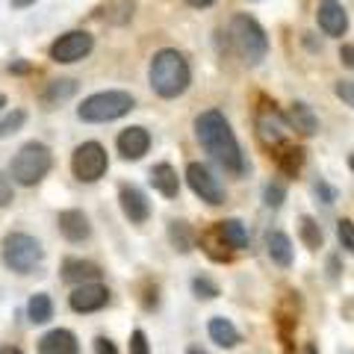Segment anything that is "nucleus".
<instances>
[{
	"label": "nucleus",
	"mask_w": 354,
	"mask_h": 354,
	"mask_svg": "<svg viewBox=\"0 0 354 354\" xmlns=\"http://www.w3.org/2000/svg\"><path fill=\"white\" fill-rule=\"evenodd\" d=\"M195 136L201 142V148L213 157L221 169L234 177H242L248 171L245 165V153H242L236 133L230 130V121L225 118L221 109H207L195 118Z\"/></svg>",
	"instance_id": "1"
},
{
	"label": "nucleus",
	"mask_w": 354,
	"mask_h": 354,
	"mask_svg": "<svg viewBox=\"0 0 354 354\" xmlns=\"http://www.w3.org/2000/svg\"><path fill=\"white\" fill-rule=\"evenodd\" d=\"M148 83L153 88V95H160L162 101H174L180 97L192 83V68L189 59L174 48H162L153 53V59L148 65Z\"/></svg>",
	"instance_id": "2"
},
{
	"label": "nucleus",
	"mask_w": 354,
	"mask_h": 354,
	"mask_svg": "<svg viewBox=\"0 0 354 354\" xmlns=\"http://www.w3.org/2000/svg\"><path fill=\"white\" fill-rule=\"evenodd\" d=\"M227 39L230 48H234L236 57L245 65H260L269 53V39H266V30L260 27L257 18H251L245 12H236L227 24Z\"/></svg>",
	"instance_id": "3"
},
{
	"label": "nucleus",
	"mask_w": 354,
	"mask_h": 354,
	"mask_svg": "<svg viewBox=\"0 0 354 354\" xmlns=\"http://www.w3.org/2000/svg\"><path fill=\"white\" fill-rule=\"evenodd\" d=\"M133 106H136V97L130 92H124V88H106V92H95L83 97V104L77 106V118L86 121V124H106V121L127 115Z\"/></svg>",
	"instance_id": "4"
},
{
	"label": "nucleus",
	"mask_w": 354,
	"mask_h": 354,
	"mask_svg": "<svg viewBox=\"0 0 354 354\" xmlns=\"http://www.w3.org/2000/svg\"><path fill=\"white\" fill-rule=\"evenodd\" d=\"M0 257H3L6 269H12L15 274H30V272H36V266H41L44 248H41V242L36 236L21 234V230H12V234L3 236Z\"/></svg>",
	"instance_id": "5"
},
{
	"label": "nucleus",
	"mask_w": 354,
	"mask_h": 354,
	"mask_svg": "<svg viewBox=\"0 0 354 354\" xmlns=\"http://www.w3.org/2000/svg\"><path fill=\"white\" fill-rule=\"evenodd\" d=\"M53 165V153L44 142H27L21 145L18 153L12 157V165H9V174L12 180L21 183V186H36L44 174L50 171Z\"/></svg>",
	"instance_id": "6"
},
{
	"label": "nucleus",
	"mask_w": 354,
	"mask_h": 354,
	"mask_svg": "<svg viewBox=\"0 0 354 354\" xmlns=\"http://www.w3.org/2000/svg\"><path fill=\"white\" fill-rule=\"evenodd\" d=\"M254 130H257V139L266 151L278 153L286 145V139H290V118L274 104L260 97V106H257V113H254Z\"/></svg>",
	"instance_id": "7"
},
{
	"label": "nucleus",
	"mask_w": 354,
	"mask_h": 354,
	"mask_svg": "<svg viewBox=\"0 0 354 354\" xmlns=\"http://www.w3.org/2000/svg\"><path fill=\"white\" fill-rule=\"evenodd\" d=\"M109 169V153L101 142H83V145H77L74 153H71V171L77 180L83 183H95L101 180Z\"/></svg>",
	"instance_id": "8"
},
{
	"label": "nucleus",
	"mask_w": 354,
	"mask_h": 354,
	"mask_svg": "<svg viewBox=\"0 0 354 354\" xmlns=\"http://www.w3.org/2000/svg\"><path fill=\"white\" fill-rule=\"evenodd\" d=\"M186 183H189V189L201 198V201H207L209 207L225 204V186H221V180L213 171H209V165L189 162L186 165Z\"/></svg>",
	"instance_id": "9"
},
{
	"label": "nucleus",
	"mask_w": 354,
	"mask_h": 354,
	"mask_svg": "<svg viewBox=\"0 0 354 354\" xmlns=\"http://www.w3.org/2000/svg\"><path fill=\"white\" fill-rule=\"evenodd\" d=\"M92 48H95V39L86 30H71L50 44V59L59 65H71V62L86 59L92 53Z\"/></svg>",
	"instance_id": "10"
},
{
	"label": "nucleus",
	"mask_w": 354,
	"mask_h": 354,
	"mask_svg": "<svg viewBox=\"0 0 354 354\" xmlns=\"http://www.w3.org/2000/svg\"><path fill=\"white\" fill-rule=\"evenodd\" d=\"M316 24L330 39H339L348 32V12L339 0H319L316 6Z\"/></svg>",
	"instance_id": "11"
},
{
	"label": "nucleus",
	"mask_w": 354,
	"mask_h": 354,
	"mask_svg": "<svg viewBox=\"0 0 354 354\" xmlns=\"http://www.w3.org/2000/svg\"><path fill=\"white\" fill-rule=\"evenodd\" d=\"M68 304L74 313H97L101 307L109 304V290L104 283H80L74 286L71 295H68Z\"/></svg>",
	"instance_id": "12"
},
{
	"label": "nucleus",
	"mask_w": 354,
	"mask_h": 354,
	"mask_svg": "<svg viewBox=\"0 0 354 354\" xmlns=\"http://www.w3.org/2000/svg\"><path fill=\"white\" fill-rule=\"evenodd\" d=\"M118 204H121V213H124L133 225H145V221L151 218V201L139 186L121 183L118 186Z\"/></svg>",
	"instance_id": "13"
},
{
	"label": "nucleus",
	"mask_w": 354,
	"mask_h": 354,
	"mask_svg": "<svg viewBox=\"0 0 354 354\" xmlns=\"http://www.w3.org/2000/svg\"><path fill=\"white\" fill-rule=\"evenodd\" d=\"M115 148L118 153L124 160H142L148 153L151 148V133L145 127H127V130H121L118 133V139H115Z\"/></svg>",
	"instance_id": "14"
},
{
	"label": "nucleus",
	"mask_w": 354,
	"mask_h": 354,
	"mask_svg": "<svg viewBox=\"0 0 354 354\" xmlns=\"http://www.w3.org/2000/svg\"><path fill=\"white\" fill-rule=\"evenodd\" d=\"M57 227L68 242H83L92 236V225H88V216L83 209H62L57 216Z\"/></svg>",
	"instance_id": "15"
},
{
	"label": "nucleus",
	"mask_w": 354,
	"mask_h": 354,
	"mask_svg": "<svg viewBox=\"0 0 354 354\" xmlns=\"http://www.w3.org/2000/svg\"><path fill=\"white\" fill-rule=\"evenodd\" d=\"M62 281L71 283V286H80V283H95L101 281V266H95L92 260H80V257H68L62 260Z\"/></svg>",
	"instance_id": "16"
},
{
	"label": "nucleus",
	"mask_w": 354,
	"mask_h": 354,
	"mask_svg": "<svg viewBox=\"0 0 354 354\" xmlns=\"http://www.w3.org/2000/svg\"><path fill=\"white\" fill-rule=\"evenodd\" d=\"M39 354H80V346L68 328H53L39 339Z\"/></svg>",
	"instance_id": "17"
},
{
	"label": "nucleus",
	"mask_w": 354,
	"mask_h": 354,
	"mask_svg": "<svg viewBox=\"0 0 354 354\" xmlns=\"http://www.w3.org/2000/svg\"><path fill=\"white\" fill-rule=\"evenodd\" d=\"M266 251H269L272 263L281 266V269H290L292 266V257H295L292 239L286 236L283 230H269V234H266Z\"/></svg>",
	"instance_id": "18"
},
{
	"label": "nucleus",
	"mask_w": 354,
	"mask_h": 354,
	"mask_svg": "<svg viewBox=\"0 0 354 354\" xmlns=\"http://www.w3.org/2000/svg\"><path fill=\"white\" fill-rule=\"evenodd\" d=\"M148 177H151V186L162 198H177V192H180V177H177L171 162H157Z\"/></svg>",
	"instance_id": "19"
},
{
	"label": "nucleus",
	"mask_w": 354,
	"mask_h": 354,
	"mask_svg": "<svg viewBox=\"0 0 354 354\" xmlns=\"http://www.w3.org/2000/svg\"><path fill=\"white\" fill-rule=\"evenodd\" d=\"M286 118H290V127L298 130L301 136H316V133H319V115L313 113V106L304 104V101L290 104V113H286Z\"/></svg>",
	"instance_id": "20"
},
{
	"label": "nucleus",
	"mask_w": 354,
	"mask_h": 354,
	"mask_svg": "<svg viewBox=\"0 0 354 354\" xmlns=\"http://www.w3.org/2000/svg\"><path fill=\"white\" fill-rule=\"evenodd\" d=\"M213 230H216L218 239L225 242V245H227L230 251H242V248H248V230H245V225H242L239 218L216 221Z\"/></svg>",
	"instance_id": "21"
},
{
	"label": "nucleus",
	"mask_w": 354,
	"mask_h": 354,
	"mask_svg": "<svg viewBox=\"0 0 354 354\" xmlns=\"http://www.w3.org/2000/svg\"><path fill=\"white\" fill-rule=\"evenodd\" d=\"M207 334L221 348H234V346H239V342H242V334L236 330V325L230 322V319H225V316H213V319H209Z\"/></svg>",
	"instance_id": "22"
},
{
	"label": "nucleus",
	"mask_w": 354,
	"mask_h": 354,
	"mask_svg": "<svg viewBox=\"0 0 354 354\" xmlns=\"http://www.w3.org/2000/svg\"><path fill=\"white\" fill-rule=\"evenodd\" d=\"M133 12H136V0H106V3H101V9H97L101 21H106L109 27L130 24Z\"/></svg>",
	"instance_id": "23"
},
{
	"label": "nucleus",
	"mask_w": 354,
	"mask_h": 354,
	"mask_svg": "<svg viewBox=\"0 0 354 354\" xmlns=\"http://www.w3.org/2000/svg\"><path fill=\"white\" fill-rule=\"evenodd\" d=\"M74 95H77V80H71V77H59V80H50L48 86H44L41 104L44 106H59Z\"/></svg>",
	"instance_id": "24"
},
{
	"label": "nucleus",
	"mask_w": 354,
	"mask_h": 354,
	"mask_svg": "<svg viewBox=\"0 0 354 354\" xmlns=\"http://www.w3.org/2000/svg\"><path fill=\"white\" fill-rule=\"evenodd\" d=\"M274 162H278V169L286 174V177H295L301 171L304 165V148L301 145H292V142H286V145L274 153Z\"/></svg>",
	"instance_id": "25"
},
{
	"label": "nucleus",
	"mask_w": 354,
	"mask_h": 354,
	"mask_svg": "<svg viewBox=\"0 0 354 354\" xmlns=\"http://www.w3.org/2000/svg\"><path fill=\"white\" fill-rule=\"evenodd\" d=\"M27 319H30L32 325H44V322H50V319H53V301H50L48 292L30 295V301H27Z\"/></svg>",
	"instance_id": "26"
},
{
	"label": "nucleus",
	"mask_w": 354,
	"mask_h": 354,
	"mask_svg": "<svg viewBox=\"0 0 354 354\" xmlns=\"http://www.w3.org/2000/svg\"><path fill=\"white\" fill-rule=\"evenodd\" d=\"M298 236H301V242H304L310 251H319V248H322V242H325L319 221H316V218H310V216H301V218H298Z\"/></svg>",
	"instance_id": "27"
},
{
	"label": "nucleus",
	"mask_w": 354,
	"mask_h": 354,
	"mask_svg": "<svg viewBox=\"0 0 354 354\" xmlns=\"http://www.w3.org/2000/svg\"><path fill=\"white\" fill-rule=\"evenodd\" d=\"M169 239H171V245L180 254L192 251V230H189L186 221H169Z\"/></svg>",
	"instance_id": "28"
},
{
	"label": "nucleus",
	"mask_w": 354,
	"mask_h": 354,
	"mask_svg": "<svg viewBox=\"0 0 354 354\" xmlns=\"http://www.w3.org/2000/svg\"><path fill=\"white\" fill-rule=\"evenodd\" d=\"M24 121H27V113L24 109H12L3 121H0V139H9L12 133H18L21 127H24Z\"/></svg>",
	"instance_id": "29"
},
{
	"label": "nucleus",
	"mask_w": 354,
	"mask_h": 354,
	"mask_svg": "<svg viewBox=\"0 0 354 354\" xmlns=\"http://www.w3.org/2000/svg\"><path fill=\"white\" fill-rule=\"evenodd\" d=\"M283 198H286V189H283V183H278V180L266 183V189H263V201H266V207L278 209V207L283 204Z\"/></svg>",
	"instance_id": "30"
},
{
	"label": "nucleus",
	"mask_w": 354,
	"mask_h": 354,
	"mask_svg": "<svg viewBox=\"0 0 354 354\" xmlns=\"http://www.w3.org/2000/svg\"><path fill=\"white\" fill-rule=\"evenodd\" d=\"M337 239L348 254H354V221L351 218H339L337 221Z\"/></svg>",
	"instance_id": "31"
},
{
	"label": "nucleus",
	"mask_w": 354,
	"mask_h": 354,
	"mask_svg": "<svg viewBox=\"0 0 354 354\" xmlns=\"http://www.w3.org/2000/svg\"><path fill=\"white\" fill-rule=\"evenodd\" d=\"M192 292L198 295V298H218L221 292H218V283H213L209 278H204V274H198V278H192Z\"/></svg>",
	"instance_id": "32"
},
{
	"label": "nucleus",
	"mask_w": 354,
	"mask_h": 354,
	"mask_svg": "<svg viewBox=\"0 0 354 354\" xmlns=\"http://www.w3.org/2000/svg\"><path fill=\"white\" fill-rule=\"evenodd\" d=\"M334 95H337L346 106L354 109V80H337V83H334Z\"/></svg>",
	"instance_id": "33"
},
{
	"label": "nucleus",
	"mask_w": 354,
	"mask_h": 354,
	"mask_svg": "<svg viewBox=\"0 0 354 354\" xmlns=\"http://www.w3.org/2000/svg\"><path fill=\"white\" fill-rule=\"evenodd\" d=\"M130 354H151L148 337H145V330H142V328H136L130 334Z\"/></svg>",
	"instance_id": "34"
},
{
	"label": "nucleus",
	"mask_w": 354,
	"mask_h": 354,
	"mask_svg": "<svg viewBox=\"0 0 354 354\" xmlns=\"http://www.w3.org/2000/svg\"><path fill=\"white\" fill-rule=\"evenodd\" d=\"M12 201H15V186H12V180H9L3 171H0V209L9 207Z\"/></svg>",
	"instance_id": "35"
},
{
	"label": "nucleus",
	"mask_w": 354,
	"mask_h": 354,
	"mask_svg": "<svg viewBox=\"0 0 354 354\" xmlns=\"http://www.w3.org/2000/svg\"><path fill=\"white\" fill-rule=\"evenodd\" d=\"M95 354H118V348L109 337H95Z\"/></svg>",
	"instance_id": "36"
},
{
	"label": "nucleus",
	"mask_w": 354,
	"mask_h": 354,
	"mask_svg": "<svg viewBox=\"0 0 354 354\" xmlns=\"http://www.w3.org/2000/svg\"><path fill=\"white\" fill-rule=\"evenodd\" d=\"M313 192H316L319 198H322V204H334V198H337V195H334V189H330V186H328L325 180H319V183L313 186Z\"/></svg>",
	"instance_id": "37"
},
{
	"label": "nucleus",
	"mask_w": 354,
	"mask_h": 354,
	"mask_svg": "<svg viewBox=\"0 0 354 354\" xmlns=\"http://www.w3.org/2000/svg\"><path fill=\"white\" fill-rule=\"evenodd\" d=\"M339 59H342V65H348V68L354 71V44H342V48H339Z\"/></svg>",
	"instance_id": "38"
},
{
	"label": "nucleus",
	"mask_w": 354,
	"mask_h": 354,
	"mask_svg": "<svg viewBox=\"0 0 354 354\" xmlns=\"http://www.w3.org/2000/svg\"><path fill=\"white\" fill-rule=\"evenodd\" d=\"M186 3H189L192 9H207V6H213L216 0H186Z\"/></svg>",
	"instance_id": "39"
},
{
	"label": "nucleus",
	"mask_w": 354,
	"mask_h": 354,
	"mask_svg": "<svg viewBox=\"0 0 354 354\" xmlns=\"http://www.w3.org/2000/svg\"><path fill=\"white\" fill-rule=\"evenodd\" d=\"M9 3H12V9H27V6L36 3V0H9Z\"/></svg>",
	"instance_id": "40"
},
{
	"label": "nucleus",
	"mask_w": 354,
	"mask_h": 354,
	"mask_svg": "<svg viewBox=\"0 0 354 354\" xmlns=\"http://www.w3.org/2000/svg\"><path fill=\"white\" fill-rule=\"evenodd\" d=\"M9 71H12V74H24V71H30V65H24V62H15V65H9Z\"/></svg>",
	"instance_id": "41"
},
{
	"label": "nucleus",
	"mask_w": 354,
	"mask_h": 354,
	"mask_svg": "<svg viewBox=\"0 0 354 354\" xmlns=\"http://www.w3.org/2000/svg\"><path fill=\"white\" fill-rule=\"evenodd\" d=\"M0 354H24L18 346H0Z\"/></svg>",
	"instance_id": "42"
},
{
	"label": "nucleus",
	"mask_w": 354,
	"mask_h": 354,
	"mask_svg": "<svg viewBox=\"0 0 354 354\" xmlns=\"http://www.w3.org/2000/svg\"><path fill=\"white\" fill-rule=\"evenodd\" d=\"M186 354H207L204 348H198V346H189V348H186Z\"/></svg>",
	"instance_id": "43"
},
{
	"label": "nucleus",
	"mask_w": 354,
	"mask_h": 354,
	"mask_svg": "<svg viewBox=\"0 0 354 354\" xmlns=\"http://www.w3.org/2000/svg\"><path fill=\"white\" fill-rule=\"evenodd\" d=\"M304 354H319V348L313 346V342H307V348H304Z\"/></svg>",
	"instance_id": "44"
},
{
	"label": "nucleus",
	"mask_w": 354,
	"mask_h": 354,
	"mask_svg": "<svg viewBox=\"0 0 354 354\" xmlns=\"http://www.w3.org/2000/svg\"><path fill=\"white\" fill-rule=\"evenodd\" d=\"M6 106V95H0V109H3Z\"/></svg>",
	"instance_id": "45"
},
{
	"label": "nucleus",
	"mask_w": 354,
	"mask_h": 354,
	"mask_svg": "<svg viewBox=\"0 0 354 354\" xmlns=\"http://www.w3.org/2000/svg\"><path fill=\"white\" fill-rule=\"evenodd\" d=\"M348 165H351V174H354V153H351V157H348Z\"/></svg>",
	"instance_id": "46"
}]
</instances>
